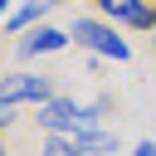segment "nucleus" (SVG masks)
<instances>
[{"label": "nucleus", "instance_id": "obj_1", "mask_svg": "<svg viewBox=\"0 0 156 156\" xmlns=\"http://www.w3.org/2000/svg\"><path fill=\"white\" fill-rule=\"evenodd\" d=\"M39 122H44L49 132L73 136V132L98 127V107H78V102H68V98H49V102H39Z\"/></svg>", "mask_w": 156, "mask_h": 156}, {"label": "nucleus", "instance_id": "obj_2", "mask_svg": "<svg viewBox=\"0 0 156 156\" xmlns=\"http://www.w3.org/2000/svg\"><path fill=\"white\" fill-rule=\"evenodd\" d=\"M0 98H5V102H34V107H39V102L54 98V83H49L44 73H15V78L0 83Z\"/></svg>", "mask_w": 156, "mask_h": 156}, {"label": "nucleus", "instance_id": "obj_3", "mask_svg": "<svg viewBox=\"0 0 156 156\" xmlns=\"http://www.w3.org/2000/svg\"><path fill=\"white\" fill-rule=\"evenodd\" d=\"M73 39L88 44V49H98V54H107V58H127V54H132V49L117 39V29H107V24H98V20H78V24H73Z\"/></svg>", "mask_w": 156, "mask_h": 156}, {"label": "nucleus", "instance_id": "obj_4", "mask_svg": "<svg viewBox=\"0 0 156 156\" xmlns=\"http://www.w3.org/2000/svg\"><path fill=\"white\" fill-rule=\"evenodd\" d=\"M102 15H112L132 29H156V5L151 0H102Z\"/></svg>", "mask_w": 156, "mask_h": 156}, {"label": "nucleus", "instance_id": "obj_5", "mask_svg": "<svg viewBox=\"0 0 156 156\" xmlns=\"http://www.w3.org/2000/svg\"><path fill=\"white\" fill-rule=\"evenodd\" d=\"M63 44H68L63 29H34V34L20 39V58H29V54H54V49H63Z\"/></svg>", "mask_w": 156, "mask_h": 156}, {"label": "nucleus", "instance_id": "obj_6", "mask_svg": "<svg viewBox=\"0 0 156 156\" xmlns=\"http://www.w3.org/2000/svg\"><path fill=\"white\" fill-rule=\"evenodd\" d=\"M73 146H78L83 156H98V151H117V136H112V132H93V127H88V132H73Z\"/></svg>", "mask_w": 156, "mask_h": 156}, {"label": "nucleus", "instance_id": "obj_7", "mask_svg": "<svg viewBox=\"0 0 156 156\" xmlns=\"http://www.w3.org/2000/svg\"><path fill=\"white\" fill-rule=\"evenodd\" d=\"M54 5H58V0H29V5H24V10H20L10 24H15V29H24L29 20H39V15H44V10H54Z\"/></svg>", "mask_w": 156, "mask_h": 156}, {"label": "nucleus", "instance_id": "obj_8", "mask_svg": "<svg viewBox=\"0 0 156 156\" xmlns=\"http://www.w3.org/2000/svg\"><path fill=\"white\" fill-rule=\"evenodd\" d=\"M44 156H83V151L73 146V136H63V132H54V136H49V146H44Z\"/></svg>", "mask_w": 156, "mask_h": 156}, {"label": "nucleus", "instance_id": "obj_9", "mask_svg": "<svg viewBox=\"0 0 156 156\" xmlns=\"http://www.w3.org/2000/svg\"><path fill=\"white\" fill-rule=\"evenodd\" d=\"M10 117H15V102H5V98H0V127H5Z\"/></svg>", "mask_w": 156, "mask_h": 156}, {"label": "nucleus", "instance_id": "obj_10", "mask_svg": "<svg viewBox=\"0 0 156 156\" xmlns=\"http://www.w3.org/2000/svg\"><path fill=\"white\" fill-rule=\"evenodd\" d=\"M5 5H10V0H0V10H5Z\"/></svg>", "mask_w": 156, "mask_h": 156}]
</instances>
